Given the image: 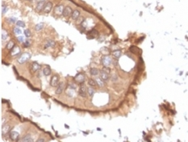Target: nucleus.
Wrapping results in <instances>:
<instances>
[{
	"label": "nucleus",
	"instance_id": "obj_1",
	"mask_svg": "<svg viewBox=\"0 0 188 142\" xmlns=\"http://www.w3.org/2000/svg\"><path fill=\"white\" fill-rule=\"evenodd\" d=\"M101 62H102L103 66L109 67L112 63V59L110 56H103L101 59Z\"/></svg>",
	"mask_w": 188,
	"mask_h": 142
},
{
	"label": "nucleus",
	"instance_id": "obj_2",
	"mask_svg": "<svg viewBox=\"0 0 188 142\" xmlns=\"http://www.w3.org/2000/svg\"><path fill=\"white\" fill-rule=\"evenodd\" d=\"M30 58H31V54L30 53H23L21 56L19 57L18 62L20 63V64H23V63L26 62L27 61H28L29 59H30Z\"/></svg>",
	"mask_w": 188,
	"mask_h": 142
},
{
	"label": "nucleus",
	"instance_id": "obj_3",
	"mask_svg": "<svg viewBox=\"0 0 188 142\" xmlns=\"http://www.w3.org/2000/svg\"><path fill=\"white\" fill-rule=\"evenodd\" d=\"M59 84V76L57 75V74H54V75L52 76L51 80H50V86L55 87L57 86V85Z\"/></svg>",
	"mask_w": 188,
	"mask_h": 142
},
{
	"label": "nucleus",
	"instance_id": "obj_4",
	"mask_svg": "<svg viewBox=\"0 0 188 142\" xmlns=\"http://www.w3.org/2000/svg\"><path fill=\"white\" fill-rule=\"evenodd\" d=\"M78 94L81 97H83V98H86V95H88L87 94V88L85 86V85H81L79 87V90H78Z\"/></svg>",
	"mask_w": 188,
	"mask_h": 142
},
{
	"label": "nucleus",
	"instance_id": "obj_5",
	"mask_svg": "<svg viewBox=\"0 0 188 142\" xmlns=\"http://www.w3.org/2000/svg\"><path fill=\"white\" fill-rule=\"evenodd\" d=\"M74 80H75V82L77 83H83L85 82V76H84V74H82V73H79L75 76Z\"/></svg>",
	"mask_w": 188,
	"mask_h": 142
},
{
	"label": "nucleus",
	"instance_id": "obj_6",
	"mask_svg": "<svg viewBox=\"0 0 188 142\" xmlns=\"http://www.w3.org/2000/svg\"><path fill=\"white\" fill-rule=\"evenodd\" d=\"M64 89H65V83L63 82H59V84H58L57 86L55 94H56V95H61V94L63 92Z\"/></svg>",
	"mask_w": 188,
	"mask_h": 142
},
{
	"label": "nucleus",
	"instance_id": "obj_7",
	"mask_svg": "<svg viewBox=\"0 0 188 142\" xmlns=\"http://www.w3.org/2000/svg\"><path fill=\"white\" fill-rule=\"evenodd\" d=\"M72 13H73V11H72V9H71L70 6H66V7L64 8L63 15L66 18H68V17H70V16L72 15Z\"/></svg>",
	"mask_w": 188,
	"mask_h": 142
},
{
	"label": "nucleus",
	"instance_id": "obj_8",
	"mask_svg": "<svg viewBox=\"0 0 188 142\" xmlns=\"http://www.w3.org/2000/svg\"><path fill=\"white\" fill-rule=\"evenodd\" d=\"M45 4H46V2H45L44 0H42V1L38 2L37 4V6H36V10H37V11H43Z\"/></svg>",
	"mask_w": 188,
	"mask_h": 142
},
{
	"label": "nucleus",
	"instance_id": "obj_9",
	"mask_svg": "<svg viewBox=\"0 0 188 142\" xmlns=\"http://www.w3.org/2000/svg\"><path fill=\"white\" fill-rule=\"evenodd\" d=\"M52 9H53V3H52L51 2H46V4H45V6H44L43 11L44 13H48L52 11Z\"/></svg>",
	"mask_w": 188,
	"mask_h": 142
},
{
	"label": "nucleus",
	"instance_id": "obj_10",
	"mask_svg": "<svg viewBox=\"0 0 188 142\" xmlns=\"http://www.w3.org/2000/svg\"><path fill=\"white\" fill-rule=\"evenodd\" d=\"M99 77L101 78L102 80H103L104 82H107V81H108L110 79V75L108 73H107L105 72H103V71H100L99 73Z\"/></svg>",
	"mask_w": 188,
	"mask_h": 142
},
{
	"label": "nucleus",
	"instance_id": "obj_11",
	"mask_svg": "<svg viewBox=\"0 0 188 142\" xmlns=\"http://www.w3.org/2000/svg\"><path fill=\"white\" fill-rule=\"evenodd\" d=\"M64 8H65V7H63L62 5H58V6H57L56 7H55V9H54L55 14L57 15H61V14H63Z\"/></svg>",
	"mask_w": 188,
	"mask_h": 142
},
{
	"label": "nucleus",
	"instance_id": "obj_12",
	"mask_svg": "<svg viewBox=\"0 0 188 142\" xmlns=\"http://www.w3.org/2000/svg\"><path fill=\"white\" fill-rule=\"evenodd\" d=\"M55 46V42L53 40H47L44 43V48H53Z\"/></svg>",
	"mask_w": 188,
	"mask_h": 142
},
{
	"label": "nucleus",
	"instance_id": "obj_13",
	"mask_svg": "<svg viewBox=\"0 0 188 142\" xmlns=\"http://www.w3.org/2000/svg\"><path fill=\"white\" fill-rule=\"evenodd\" d=\"M19 134L15 131H11V132H10V138L13 141L17 140V139L19 138Z\"/></svg>",
	"mask_w": 188,
	"mask_h": 142
},
{
	"label": "nucleus",
	"instance_id": "obj_14",
	"mask_svg": "<svg viewBox=\"0 0 188 142\" xmlns=\"http://www.w3.org/2000/svg\"><path fill=\"white\" fill-rule=\"evenodd\" d=\"M100 71L97 69V68H91L90 70V73L91 76H94V77H97L99 74Z\"/></svg>",
	"mask_w": 188,
	"mask_h": 142
},
{
	"label": "nucleus",
	"instance_id": "obj_15",
	"mask_svg": "<svg viewBox=\"0 0 188 142\" xmlns=\"http://www.w3.org/2000/svg\"><path fill=\"white\" fill-rule=\"evenodd\" d=\"M40 68H41L40 65H39L37 62H33L32 65V70L33 72H37V71L40 70Z\"/></svg>",
	"mask_w": 188,
	"mask_h": 142
},
{
	"label": "nucleus",
	"instance_id": "obj_16",
	"mask_svg": "<svg viewBox=\"0 0 188 142\" xmlns=\"http://www.w3.org/2000/svg\"><path fill=\"white\" fill-rule=\"evenodd\" d=\"M95 82L97 83V86H99V87L104 86V81L102 80L99 77H96L95 78Z\"/></svg>",
	"mask_w": 188,
	"mask_h": 142
},
{
	"label": "nucleus",
	"instance_id": "obj_17",
	"mask_svg": "<svg viewBox=\"0 0 188 142\" xmlns=\"http://www.w3.org/2000/svg\"><path fill=\"white\" fill-rule=\"evenodd\" d=\"M79 15H80V11H77V10H74V11H73L71 17H72V19H74V20H77V19H78Z\"/></svg>",
	"mask_w": 188,
	"mask_h": 142
},
{
	"label": "nucleus",
	"instance_id": "obj_18",
	"mask_svg": "<svg viewBox=\"0 0 188 142\" xmlns=\"http://www.w3.org/2000/svg\"><path fill=\"white\" fill-rule=\"evenodd\" d=\"M112 55H113V57H114L116 60H118L119 58L122 56V52H121V50H115L112 53Z\"/></svg>",
	"mask_w": 188,
	"mask_h": 142
},
{
	"label": "nucleus",
	"instance_id": "obj_19",
	"mask_svg": "<svg viewBox=\"0 0 188 142\" xmlns=\"http://www.w3.org/2000/svg\"><path fill=\"white\" fill-rule=\"evenodd\" d=\"M51 69L48 66H45L43 69V73L44 76H49L51 74Z\"/></svg>",
	"mask_w": 188,
	"mask_h": 142
},
{
	"label": "nucleus",
	"instance_id": "obj_20",
	"mask_svg": "<svg viewBox=\"0 0 188 142\" xmlns=\"http://www.w3.org/2000/svg\"><path fill=\"white\" fill-rule=\"evenodd\" d=\"M19 53H20V49H19V48L17 47V46H15L11 50V54L12 55V56H14V55H17Z\"/></svg>",
	"mask_w": 188,
	"mask_h": 142
},
{
	"label": "nucleus",
	"instance_id": "obj_21",
	"mask_svg": "<svg viewBox=\"0 0 188 142\" xmlns=\"http://www.w3.org/2000/svg\"><path fill=\"white\" fill-rule=\"evenodd\" d=\"M21 142H34V141H33V139H32V137L30 135H27L22 139Z\"/></svg>",
	"mask_w": 188,
	"mask_h": 142
},
{
	"label": "nucleus",
	"instance_id": "obj_22",
	"mask_svg": "<svg viewBox=\"0 0 188 142\" xmlns=\"http://www.w3.org/2000/svg\"><path fill=\"white\" fill-rule=\"evenodd\" d=\"M9 130H10V125L6 124L4 126H2V135L6 134L9 132Z\"/></svg>",
	"mask_w": 188,
	"mask_h": 142
},
{
	"label": "nucleus",
	"instance_id": "obj_23",
	"mask_svg": "<svg viewBox=\"0 0 188 142\" xmlns=\"http://www.w3.org/2000/svg\"><path fill=\"white\" fill-rule=\"evenodd\" d=\"M100 51H101V52H100V53H101L103 55V56H108L109 53H110L109 49H108V48H105V47L102 48H101V50H100Z\"/></svg>",
	"mask_w": 188,
	"mask_h": 142
},
{
	"label": "nucleus",
	"instance_id": "obj_24",
	"mask_svg": "<svg viewBox=\"0 0 188 142\" xmlns=\"http://www.w3.org/2000/svg\"><path fill=\"white\" fill-rule=\"evenodd\" d=\"M87 94H88V95L90 97H92L94 95H95V90H94V87L89 86L88 88H87Z\"/></svg>",
	"mask_w": 188,
	"mask_h": 142
},
{
	"label": "nucleus",
	"instance_id": "obj_25",
	"mask_svg": "<svg viewBox=\"0 0 188 142\" xmlns=\"http://www.w3.org/2000/svg\"><path fill=\"white\" fill-rule=\"evenodd\" d=\"M87 83H88L89 86H91V87H95L97 86V83H96L95 79H91V78L89 79L88 81H87Z\"/></svg>",
	"mask_w": 188,
	"mask_h": 142
},
{
	"label": "nucleus",
	"instance_id": "obj_26",
	"mask_svg": "<svg viewBox=\"0 0 188 142\" xmlns=\"http://www.w3.org/2000/svg\"><path fill=\"white\" fill-rule=\"evenodd\" d=\"M44 24L43 23H40V24H37L36 25V27H35V30L36 31H40V30H42V29L44 28Z\"/></svg>",
	"mask_w": 188,
	"mask_h": 142
},
{
	"label": "nucleus",
	"instance_id": "obj_27",
	"mask_svg": "<svg viewBox=\"0 0 188 142\" xmlns=\"http://www.w3.org/2000/svg\"><path fill=\"white\" fill-rule=\"evenodd\" d=\"M14 42H13V41H9L8 42V44H6V48H7V49H9V50H11L12 49V48H14L15 46H14Z\"/></svg>",
	"mask_w": 188,
	"mask_h": 142
},
{
	"label": "nucleus",
	"instance_id": "obj_28",
	"mask_svg": "<svg viewBox=\"0 0 188 142\" xmlns=\"http://www.w3.org/2000/svg\"><path fill=\"white\" fill-rule=\"evenodd\" d=\"M110 79H111L113 82H116V81L118 80V76H117V74H116V73H112V76H110Z\"/></svg>",
	"mask_w": 188,
	"mask_h": 142
},
{
	"label": "nucleus",
	"instance_id": "obj_29",
	"mask_svg": "<svg viewBox=\"0 0 188 142\" xmlns=\"http://www.w3.org/2000/svg\"><path fill=\"white\" fill-rule=\"evenodd\" d=\"M102 71H103V72H105V73H107L110 74V73H111V71H112V70H111V68H110V67L103 66V70H102Z\"/></svg>",
	"mask_w": 188,
	"mask_h": 142
},
{
	"label": "nucleus",
	"instance_id": "obj_30",
	"mask_svg": "<svg viewBox=\"0 0 188 142\" xmlns=\"http://www.w3.org/2000/svg\"><path fill=\"white\" fill-rule=\"evenodd\" d=\"M66 94H67V95L68 96H70V97H74V90L73 89H68L67 90H66Z\"/></svg>",
	"mask_w": 188,
	"mask_h": 142
},
{
	"label": "nucleus",
	"instance_id": "obj_31",
	"mask_svg": "<svg viewBox=\"0 0 188 142\" xmlns=\"http://www.w3.org/2000/svg\"><path fill=\"white\" fill-rule=\"evenodd\" d=\"M13 32H14V33L15 35H20L22 33V31L20 30V28H19L18 27H15L14 28V30H13Z\"/></svg>",
	"mask_w": 188,
	"mask_h": 142
},
{
	"label": "nucleus",
	"instance_id": "obj_32",
	"mask_svg": "<svg viewBox=\"0 0 188 142\" xmlns=\"http://www.w3.org/2000/svg\"><path fill=\"white\" fill-rule=\"evenodd\" d=\"M8 39V35L6 32H2V40H6Z\"/></svg>",
	"mask_w": 188,
	"mask_h": 142
},
{
	"label": "nucleus",
	"instance_id": "obj_33",
	"mask_svg": "<svg viewBox=\"0 0 188 142\" xmlns=\"http://www.w3.org/2000/svg\"><path fill=\"white\" fill-rule=\"evenodd\" d=\"M16 24H17V26H19V27H21V28H24L25 27L24 22H23L21 20H18L17 22H16Z\"/></svg>",
	"mask_w": 188,
	"mask_h": 142
},
{
	"label": "nucleus",
	"instance_id": "obj_34",
	"mask_svg": "<svg viewBox=\"0 0 188 142\" xmlns=\"http://www.w3.org/2000/svg\"><path fill=\"white\" fill-rule=\"evenodd\" d=\"M24 35H25L27 37H30V36H31V32H30V31H29L28 29H26V30H24Z\"/></svg>",
	"mask_w": 188,
	"mask_h": 142
},
{
	"label": "nucleus",
	"instance_id": "obj_35",
	"mask_svg": "<svg viewBox=\"0 0 188 142\" xmlns=\"http://www.w3.org/2000/svg\"><path fill=\"white\" fill-rule=\"evenodd\" d=\"M9 23H11V24H13V23H15V22H17L16 21V19L15 18H8L7 19H6Z\"/></svg>",
	"mask_w": 188,
	"mask_h": 142
},
{
	"label": "nucleus",
	"instance_id": "obj_36",
	"mask_svg": "<svg viewBox=\"0 0 188 142\" xmlns=\"http://www.w3.org/2000/svg\"><path fill=\"white\" fill-rule=\"evenodd\" d=\"M70 89H73V90H76L77 85H76L75 83H70Z\"/></svg>",
	"mask_w": 188,
	"mask_h": 142
},
{
	"label": "nucleus",
	"instance_id": "obj_37",
	"mask_svg": "<svg viewBox=\"0 0 188 142\" xmlns=\"http://www.w3.org/2000/svg\"><path fill=\"white\" fill-rule=\"evenodd\" d=\"M90 34H91L93 36H98V32L94 29V30H92L91 32H90Z\"/></svg>",
	"mask_w": 188,
	"mask_h": 142
},
{
	"label": "nucleus",
	"instance_id": "obj_38",
	"mask_svg": "<svg viewBox=\"0 0 188 142\" xmlns=\"http://www.w3.org/2000/svg\"><path fill=\"white\" fill-rule=\"evenodd\" d=\"M17 40H18L19 42H22V43H24V42H25L24 37H23V36H19Z\"/></svg>",
	"mask_w": 188,
	"mask_h": 142
},
{
	"label": "nucleus",
	"instance_id": "obj_39",
	"mask_svg": "<svg viewBox=\"0 0 188 142\" xmlns=\"http://www.w3.org/2000/svg\"><path fill=\"white\" fill-rule=\"evenodd\" d=\"M24 46L25 48H28L29 46H30V42H29V41H25L24 43Z\"/></svg>",
	"mask_w": 188,
	"mask_h": 142
},
{
	"label": "nucleus",
	"instance_id": "obj_40",
	"mask_svg": "<svg viewBox=\"0 0 188 142\" xmlns=\"http://www.w3.org/2000/svg\"><path fill=\"white\" fill-rule=\"evenodd\" d=\"M36 142H45V140L44 138H40V139H38Z\"/></svg>",
	"mask_w": 188,
	"mask_h": 142
},
{
	"label": "nucleus",
	"instance_id": "obj_41",
	"mask_svg": "<svg viewBox=\"0 0 188 142\" xmlns=\"http://www.w3.org/2000/svg\"><path fill=\"white\" fill-rule=\"evenodd\" d=\"M6 11H7V7H6V6H5V7H3L2 8V14H4V13Z\"/></svg>",
	"mask_w": 188,
	"mask_h": 142
}]
</instances>
